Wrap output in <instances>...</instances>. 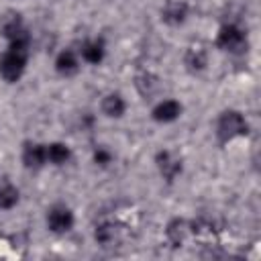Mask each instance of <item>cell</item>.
I'll use <instances>...</instances> for the list:
<instances>
[{"label": "cell", "instance_id": "cell-15", "mask_svg": "<svg viewBox=\"0 0 261 261\" xmlns=\"http://www.w3.org/2000/svg\"><path fill=\"white\" fill-rule=\"evenodd\" d=\"M100 108H102L104 116H108V118H120L126 112V102H124V98L120 94L110 92V94H106L102 98Z\"/></svg>", "mask_w": 261, "mask_h": 261}, {"label": "cell", "instance_id": "cell-13", "mask_svg": "<svg viewBox=\"0 0 261 261\" xmlns=\"http://www.w3.org/2000/svg\"><path fill=\"white\" fill-rule=\"evenodd\" d=\"M135 88L143 98H151V96H155L159 92L161 82L153 71H139L135 75Z\"/></svg>", "mask_w": 261, "mask_h": 261}, {"label": "cell", "instance_id": "cell-4", "mask_svg": "<svg viewBox=\"0 0 261 261\" xmlns=\"http://www.w3.org/2000/svg\"><path fill=\"white\" fill-rule=\"evenodd\" d=\"M155 165L159 169V175L165 181H173L181 173V159L173 151H169V149H161L155 155Z\"/></svg>", "mask_w": 261, "mask_h": 261}, {"label": "cell", "instance_id": "cell-11", "mask_svg": "<svg viewBox=\"0 0 261 261\" xmlns=\"http://www.w3.org/2000/svg\"><path fill=\"white\" fill-rule=\"evenodd\" d=\"M104 55H106V47H104V41L102 39H88L80 47V57L86 63L98 65L104 59Z\"/></svg>", "mask_w": 261, "mask_h": 261}, {"label": "cell", "instance_id": "cell-9", "mask_svg": "<svg viewBox=\"0 0 261 261\" xmlns=\"http://www.w3.org/2000/svg\"><path fill=\"white\" fill-rule=\"evenodd\" d=\"M184 63L192 73H198L202 69H206L208 65V51L204 45H190L186 55H184Z\"/></svg>", "mask_w": 261, "mask_h": 261}, {"label": "cell", "instance_id": "cell-7", "mask_svg": "<svg viewBox=\"0 0 261 261\" xmlns=\"http://www.w3.org/2000/svg\"><path fill=\"white\" fill-rule=\"evenodd\" d=\"M188 18V4L184 0H167L161 8V20L169 27H179Z\"/></svg>", "mask_w": 261, "mask_h": 261}, {"label": "cell", "instance_id": "cell-5", "mask_svg": "<svg viewBox=\"0 0 261 261\" xmlns=\"http://www.w3.org/2000/svg\"><path fill=\"white\" fill-rule=\"evenodd\" d=\"M190 237L196 239V243L204 245V247H214L218 245V230L214 228L212 222L198 218L194 222H190Z\"/></svg>", "mask_w": 261, "mask_h": 261}, {"label": "cell", "instance_id": "cell-3", "mask_svg": "<svg viewBox=\"0 0 261 261\" xmlns=\"http://www.w3.org/2000/svg\"><path fill=\"white\" fill-rule=\"evenodd\" d=\"M73 222H75L73 212L65 204H55L47 210V228L51 232H57V234L67 232V230H71Z\"/></svg>", "mask_w": 261, "mask_h": 261}, {"label": "cell", "instance_id": "cell-10", "mask_svg": "<svg viewBox=\"0 0 261 261\" xmlns=\"http://www.w3.org/2000/svg\"><path fill=\"white\" fill-rule=\"evenodd\" d=\"M165 237L171 247H181L190 239V222L184 218H173L165 228Z\"/></svg>", "mask_w": 261, "mask_h": 261}, {"label": "cell", "instance_id": "cell-12", "mask_svg": "<svg viewBox=\"0 0 261 261\" xmlns=\"http://www.w3.org/2000/svg\"><path fill=\"white\" fill-rule=\"evenodd\" d=\"M77 69H80V55L75 51H71V49L59 51V55L55 57V71L59 75L67 77V75L77 73Z\"/></svg>", "mask_w": 261, "mask_h": 261}, {"label": "cell", "instance_id": "cell-16", "mask_svg": "<svg viewBox=\"0 0 261 261\" xmlns=\"http://www.w3.org/2000/svg\"><path fill=\"white\" fill-rule=\"evenodd\" d=\"M45 149H47V163H53V165H65L71 157V149L61 141L49 143L45 145Z\"/></svg>", "mask_w": 261, "mask_h": 261}, {"label": "cell", "instance_id": "cell-17", "mask_svg": "<svg viewBox=\"0 0 261 261\" xmlns=\"http://www.w3.org/2000/svg\"><path fill=\"white\" fill-rule=\"evenodd\" d=\"M18 202V190L10 181L0 184V210H10Z\"/></svg>", "mask_w": 261, "mask_h": 261}, {"label": "cell", "instance_id": "cell-18", "mask_svg": "<svg viewBox=\"0 0 261 261\" xmlns=\"http://www.w3.org/2000/svg\"><path fill=\"white\" fill-rule=\"evenodd\" d=\"M92 159H94L96 165H102V167H104V165L112 163V153H110L108 149H104V147H98V149H94Z\"/></svg>", "mask_w": 261, "mask_h": 261}, {"label": "cell", "instance_id": "cell-1", "mask_svg": "<svg viewBox=\"0 0 261 261\" xmlns=\"http://www.w3.org/2000/svg\"><path fill=\"white\" fill-rule=\"evenodd\" d=\"M216 135L222 143H230L247 135V120L239 110H224L216 120Z\"/></svg>", "mask_w": 261, "mask_h": 261}, {"label": "cell", "instance_id": "cell-14", "mask_svg": "<svg viewBox=\"0 0 261 261\" xmlns=\"http://www.w3.org/2000/svg\"><path fill=\"white\" fill-rule=\"evenodd\" d=\"M94 239L102 247H112L114 243L120 241V226L114 224V222H110V220H102L96 226V230H94Z\"/></svg>", "mask_w": 261, "mask_h": 261}, {"label": "cell", "instance_id": "cell-2", "mask_svg": "<svg viewBox=\"0 0 261 261\" xmlns=\"http://www.w3.org/2000/svg\"><path fill=\"white\" fill-rule=\"evenodd\" d=\"M247 45V37L243 33V29L239 24H222L218 35H216V47L228 53H239L243 51V47Z\"/></svg>", "mask_w": 261, "mask_h": 261}, {"label": "cell", "instance_id": "cell-6", "mask_svg": "<svg viewBox=\"0 0 261 261\" xmlns=\"http://www.w3.org/2000/svg\"><path fill=\"white\" fill-rule=\"evenodd\" d=\"M151 116H153V120H157V122H161V124L173 122V120H177V118L181 116V104H179L177 100H171V98L159 100V102L153 106Z\"/></svg>", "mask_w": 261, "mask_h": 261}, {"label": "cell", "instance_id": "cell-8", "mask_svg": "<svg viewBox=\"0 0 261 261\" xmlns=\"http://www.w3.org/2000/svg\"><path fill=\"white\" fill-rule=\"evenodd\" d=\"M22 163L29 169H41L47 163V149L41 143H27L22 149Z\"/></svg>", "mask_w": 261, "mask_h": 261}]
</instances>
